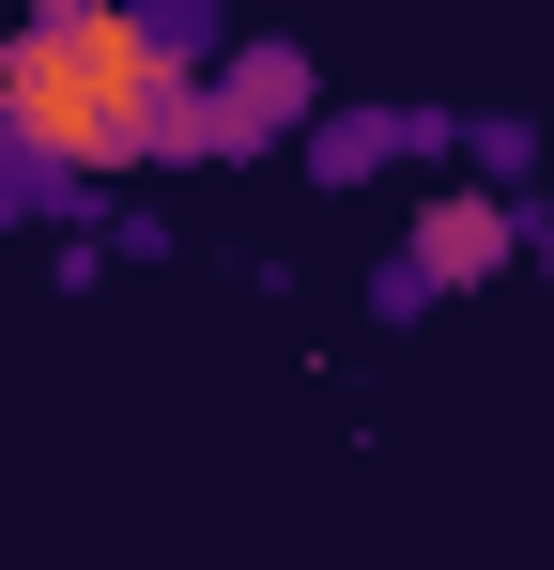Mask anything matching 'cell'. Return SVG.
Here are the masks:
<instances>
[{
	"mask_svg": "<svg viewBox=\"0 0 554 570\" xmlns=\"http://www.w3.org/2000/svg\"><path fill=\"white\" fill-rule=\"evenodd\" d=\"M0 16H16V0H0Z\"/></svg>",
	"mask_w": 554,
	"mask_h": 570,
	"instance_id": "obj_8",
	"label": "cell"
},
{
	"mask_svg": "<svg viewBox=\"0 0 554 570\" xmlns=\"http://www.w3.org/2000/svg\"><path fill=\"white\" fill-rule=\"evenodd\" d=\"M0 108L47 124L92 186H123V170H200V62H170L123 0H16V31H0Z\"/></svg>",
	"mask_w": 554,
	"mask_h": 570,
	"instance_id": "obj_1",
	"label": "cell"
},
{
	"mask_svg": "<svg viewBox=\"0 0 554 570\" xmlns=\"http://www.w3.org/2000/svg\"><path fill=\"white\" fill-rule=\"evenodd\" d=\"M524 263H540V278H554V200H540V232H524Z\"/></svg>",
	"mask_w": 554,
	"mask_h": 570,
	"instance_id": "obj_7",
	"label": "cell"
},
{
	"mask_svg": "<svg viewBox=\"0 0 554 570\" xmlns=\"http://www.w3.org/2000/svg\"><path fill=\"white\" fill-rule=\"evenodd\" d=\"M308 108H324V62H308L293 31L216 47V62H200V170H247L277 139H308Z\"/></svg>",
	"mask_w": 554,
	"mask_h": 570,
	"instance_id": "obj_3",
	"label": "cell"
},
{
	"mask_svg": "<svg viewBox=\"0 0 554 570\" xmlns=\"http://www.w3.org/2000/svg\"><path fill=\"white\" fill-rule=\"evenodd\" d=\"M123 16H139L170 62H216V47H231V0H123Z\"/></svg>",
	"mask_w": 554,
	"mask_h": 570,
	"instance_id": "obj_6",
	"label": "cell"
},
{
	"mask_svg": "<svg viewBox=\"0 0 554 570\" xmlns=\"http://www.w3.org/2000/svg\"><path fill=\"white\" fill-rule=\"evenodd\" d=\"M524 232H540V200L524 186H432L416 200V232L369 263V324H432V308H462V293H493L508 263H524Z\"/></svg>",
	"mask_w": 554,
	"mask_h": 570,
	"instance_id": "obj_2",
	"label": "cell"
},
{
	"mask_svg": "<svg viewBox=\"0 0 554 570\" xmlns=\"http://www.w3.org/2000/svg\"><path fill=\"white\" fill-rule=\"evenodd\" d=\"M462 170L477 186H540V124L524 108H462Z\"/></svg>",
	"mask_w": 554,
	"mask_h": 570,
	"instance_id": "obj_5",
	"label": "cell"
},
{
	"mask_svg": "<svg viewBox=\"0 0 554 570\" xmlns=\"http://www.w3.org/2000/svg\"><path fill=\"white\" fill-rule=\"evenodd\" d=\"M462 155V108H308V139H293V170L324 200H355V186H385V170H447Z\"/></svg>",
	"mask_w": 554,
	"mask_h": 570,
	"instance_id": "obj_4",
	"label": "cell"
}]
</instances>
